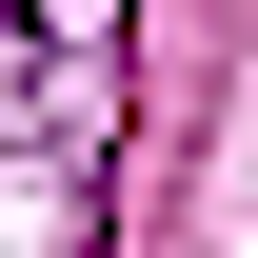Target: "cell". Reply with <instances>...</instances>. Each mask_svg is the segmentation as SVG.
I'll list each match as a JSON object with an SVG mask.
<instances>
[{
    "label": "cell",
    "instance_id": "6da1fadb",
    "mask_svg": "<svg viewBox=\"0 0 258 258\" xmlns=\"http://www.w3.org/2000/svg\"><path fill=\"white\" fill-rule=\"evenodd\" d=\"M0 99L60 159H99L119 139V0H0Z\"/></svg>",
    "mask_w": 258,
    "mask_h": 258
}]
</instances>
